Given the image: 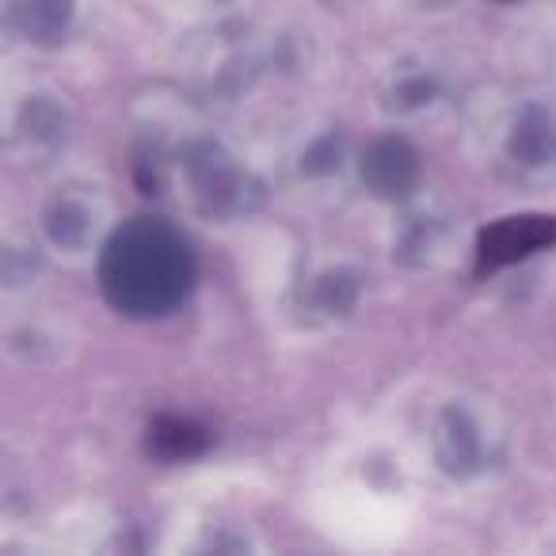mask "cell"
<instances>
[{
  "mask_svg": "<svg viewBox=\"0 0 556 556\" xmlns=\"http://www.w3.org/2000/svg\"><path fill=\"white\" fill-rule=\"evenodd\" d=\"M206 446V434L187 419H161L153 427V450L164 457H194Z\"/></svg>",
  "mask_w": 556,
  "mask_h": 556,
  "instance_id": "3",
  "label": "cell"
},
{
  "mask_svg": "<svg viewBox=\"0 0 556 556\" xmlns=\"http://www.w3.org/2000/svg\"><path fill=\"white\" fill-rule=\"evenodd\" d=\"M548 240H556V217H507L503 225L484 232L480 263L484 267H503V263H515L522 255L545 248Z\"/></svg>",
  "mask_w": 556,
  "mask_h": 556,
  "instance_id": "2",
  "label": "cell"
},
{
  "mask_svg": "<svg viewBox=\"0 0 556 556\" xmlns=\"http://www.w3.org/2000/svg\"><path fill=\"white\" fill-rule=\"evenodd\" d=\"M191 248L161 217H134L103 244L100 287L126 317H164L191 290Z\"/></svg>",
  "mask_w": 556,
  "mask_h": 556,
  "instance_id": "1",
  "label": "cell"
}]
</instances>
